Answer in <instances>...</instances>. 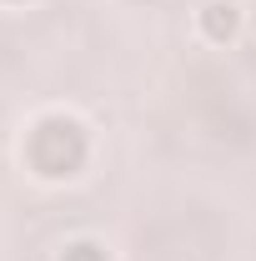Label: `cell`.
Segmentation results:
<instances>
[{
  "mask_svg": "<svg viewBox=\"0 0 256 261\" xmlns=\"http://www.w3.org/2000/svg\"><path fill=\"white\" fill-rule=\"evenodd\" d=\"M236 20H241V15H236L231 0H206V31L216 35V40H231V35H236Z\"/></svg>",
  "mask_w": 256,
  "mask_h": 261,
  "instance_id": "obj_1",
  "label": "cell"
}]
</instances>
